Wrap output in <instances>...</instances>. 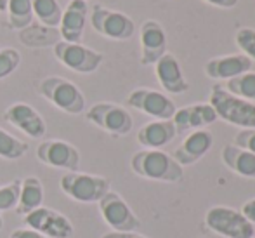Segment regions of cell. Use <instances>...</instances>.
<instances>
[{
	"mask_svg": "<svg viewBox=\"0 0 255 238\" xmlns=\"http://www.w3.org/2000/svg\"><path fill=\"white\" fill-rule=\"evenodd\" d=\"M19 191L21 181H12L0 188V212L16 209L17 200H19Z\"/></svg>",
	"mask_w": 255,
	"mask_h": 238,
	"instance_id": "cell-28",
	"label": "cell"
},
{
	"mask_svg": "<svg viewBox=\"0 0 255 238\" xmlns=\"http://www.w3.org/2000/svg\"><path fill=\"white\" fill-rule=\"evenodd\" d=\"M154 73H156V78L161 87H163V91L168 92V94L177 96L188 92L189 84L186 82L184 75H182L181 64H179L177 57L172 56V54L165 52L154 63Z\"/></svg>",
	"mask_w": 255,
	"mask_h": 238,
	"instance_id": "cell-16",
	"label": "cell"
},
{
	"mask_svg": "<svg viewBox=\"0 0 255 238\" xmlns=\"http://www.w3.org/2000/svg\"><path fill=\"white\" fill-rule=\"evenodd\" d=\"M252 238H254V237H252Z\"/></svg>",
	"mask_w": 255,
	"mask_h": 238,
	"instance_id": "cell-37",
	"label": "cell"
},
{
	"mask_svg": "<svg viewBox=\"0 0 255 238\" xmlns=\"http://www.w3.org/2000/svg\"><path fill=\"white\" fill-rule=\"evenodd\" d=\"M59 186L64 195L80 204H96L110 191V181L103 176L66 172L61 176Z\"/></svg>",
	"mask_w": 255,
	"mask_h": 238,
	"instance_id": "cell-4",
	"label": "cell"
},
{
	"mask_svg": "<svg viewBox=\"0 0 255 238\" xmlns=\"http://www.w3.org/2000/svg\"><path fill=\"white\" fill-rule=\"evenodd\" d=\"M235 146L255 155V129H243L235 136Z\"/></svg>",
	"mask_w": 255,
	"mask_h": 238,
	"instance_id": "cell-30",
	"label": "cell"
},
{
	"mask_svg": "<svg viewBox=\"0 0 255 238\" xmlns=\"http://www.w3.org/2000/svg\"><path fill=\"white\" fill-rule=\"evenodd\" d=\"M9 238H47V237H44L42 233L35 232V230H31V228H19L10 233Z\"/></svg>",
	"mask_w": 255,
	"mask_h": 238,
	"instance_id": "cell-31",
	"label": "cell"
},
{
	"mask_svg": "<svg viewBox=\"0 0 255 238\" xmlns=\"http://www.w3.org/2000/svg\"><path fill=\"white\" fill-rule=\"evenodd\" d=\"M40 94L64 113L80 115L85 110V97L82 91L63 77H47L40 82Z\"/></svg>",
	"mask_w": 255,
	"mask_h": 238,
	"instance_id": "cell-5",
	"label": "cell"
},
{
	"mask_svg": "<svg viewBox=\"0 0 255 238\" xmlns=\"http://www.w3.org/2000/svg\"><path fill=\"white\" fill-rule=\"evenodd\" d=\"M44 202V185L37 176H28L21 181L19 200L16 205V214L26 216L42 207Z\"/></svg>",
	"mask_w": 255,
	"mask_h": 238,
	"instance_id": "cell-22",
	"label": "cell"
},
{
	"mask_svg": "<svg viewBox=\"0 0 255 238\" xmlns=\"http://www.w3.org/2000/svg\"><path fill=\"white\" fill-rule=\"evenodd\" d=\"M28 151V144L21 139L14 138L7 131L0 127V158L5 160H17Z\"/></svg>",
	"mask_w": 255,
	"mask_h": 238,
	"instance_id": "cell-26",
	"label": "cell"
},
{
	"mask_svg": "<svg viewBox=\"0 0 255 238\" xmlns=\"http://www.w3.org/2000/svg\"><path fill=\"white\" fill-rule=\"evenodd\" d=\"M7 10H9V28L12 30L28 28L33 21L31 0H7Z\"/></svg>",
	"mask_w": 255,
	"mask_h": 238,
	"instance_id": "cell-23",
	"label": "cell"
},
{
	"mask_svg": "<svg viewBox=\"0 0 255 238\" xmlns=\"http://www.w3.org/2000/svg\"><path fill=\"white\" fill-rule=\"evenodd\" d=\"M212 143H214V138L205 129L189 132V136H186V139L181 143V146L174 151V160L181 167L182 165L196 164L200 158L208 153V150L212 148Z\"/></svg>",
	"mask_w": 255,
	"mask_h": 238,
	"instance_id": "cell-19",
	"label": "cell"
},
{
	"mask_svg": "<svg viewBox=\"0 0 255 238\" xmlns=\"http://www.w3.org/2000/svg\"><path fill=\"white\" fill-rule=\"evenodd\" d=\"M99 212H101L104 223L113 228V232L130 233L141 226L137 216L132 212L128 204L115 191H108L106 195L98 202Z\"/></svg>",
	"mask_w": 255,
	"mask_h": 238,
	"instance_id": "cell-7",
	"label": "cell"
},
{
	"mask_svg": "<svg viewBox=\"0 0 255 238\" xmlns=\"http://www.w3.org/2000/svg\"><path fill=\"white\" fill-rule=\"evenodd\" d=\"M54 56L64 66L77 71V73H94L104 59V56L98 50L64 40L54 45Z\"/></svg>",
	"mask_w": 255,
	"mask_h": 238,
	"instance_id": "cell-9",
	"label": "cell"
},
{
	"mask_svg": "<svg viewBox=\"0 0 255 238\" xmlns=\"http://www.w3.org/2000/svg\"><path fill=\"white\" fill-rule=\"evenodd\" d=\"M235 42L238 49L250 61H255V30L254 28H240L235 35Z\"/></svg>",
	"mask_w": 255,
	"mask_h": 238,
	"instance_id": "cell-27",
	"label": "cell"
},
{
	"mask_svg": "<svg viewBox=\"0 0 255 238\" xmlns=\"http://www.w3.org/2000/svg\"><path fill=\"white\" fill-rule=\"evenodd\" d=\"M240 212H242V214L245 216V218L249 219L252 225H255V198H252V200H249V202H245Z\"/></svg>",
	"mask_w": 255,
	"mask_h": 238,
	"instance_id": "cell-32",
	"label": "cell"
},
{
	"mask_svg": "<svg viewBox=\"0 0 255 238\" xmlns=\"http://www.w3.org/2000/svg\"><path fill=\"white\" fill-rule=\"evenodd\" d=\"M91 24L99 35L111 40H128L134 35V21L124 12L94 5L91 12Z\"/></svg>",
	"mask_w": 255,
	"mask_h": 238,
	"instance_id": "cell-8",
	"label": "cell"
},
{
	"mask_svg": "<svg viewBox=\"0 0 255 238\" xmlns=\"http://www.w3.org/2000/svg\"><path fill=\"white\" fill-rule=\"evenodd\" d=\"M101 238H146L142 235H137L135 232H130V233H120V232H111V233H106L103 235Z\"/></svg>",
	"mask_w": 255,
	"mask_h": 238,
	"instance_id": "cell-34",
	"label": "cell"
},
{
	"mask_svg": "<svg viewBox=\"0 0 255 238\" xmlns=\"http://www.w3.org/2000/svg\"><path fill=\"white\" fill-rule=\"evenodd\" d=\"M205 3L214 7H221V9H231L238 3V0H203Z\"/></svg>",
	"mask_w": 255,
	"mask_h": 238,
	"instance_id": "cell-33",
	"label": "cell"
},
{
	"mask_svg": "<svg viewBox=\"0 0 255 238\" xmlns=\"http://www.w3.org/2000/svg\"><path fill=\"white\" fill-rule=\"evenodd\" d=\"M167 52V35L160 23L148 19L141 24V64H154Z\"/></svg>",
	"mask_w": 255,
	"mask_h": 238,
	"instance_id": "cell-14",
	"label": "cell"
},
{
	"mask_svg": "<svg viewBox=\"0 0 255 238\" xmlns=\"http://www.w3.org/2000/svg\"><path fill=\"white\" fill-rule=\"evenodd\" d=\"M91 124L98 125L99 129L110 132L113 136H125L132 131V120L130 113L125 110L120 104L113 103H98L94 106H91L85 113Z\"/></svg>",
	"mask_w": 255,
	"mask_h": 238,
	"instance_id": "cell-6",
	"label": "cell"
},
{
	"mask_svg": "<svg viewBox=\"0 0 255 238\" xmlns=\"http://www.w3.org/2000/svg\"><path fill=\"white\" fill-rule=\"evenodd\" d=\"M3 120L33 139H40L47 132V125L42 115L26 103L10 104L3 111Z\"/></svg>",
	"mask_w": 255,
	"mask_h": 238,
	"instance_id": "cell-13",
	"label": "cell"
},
{
	"mask_svg": "<svg viewBox=\"0 0 255 238\" xmlns=\"http://www.w3.org/2000/svg\"><path fill=\"white\" fill-rule=\"evenodd\" d=\"M208 104L214 108L221 120L242 129H255V104L229 94L221 85L212 87Z\"/></svg>",
	"mask_w": 255,
	"mask_h": 238,
	"instance_id": "cell-2",
	"label": "cell"
},
{
	"mask_svg": "<svg viewBox=\"0 0 255 238\" xmlns=\"http://www.w3.org/2000/svg\"><path fill=\"white\" fill-rule=\"evenodd\" d=\"M252 68V61L243 54L212 57L205 64V73L212 80H231L243 73H249Z\"/></svg>",
	"mask_w": 255,
	"mask_h": 238,
	"instance_id": "cell-17",
	"label": "cell"
},
{
	"mask_svg": "<svg viewBox=\"0 0 255 238\" xmlns=\"http://www.w3.org/2000/svg\"><path fill=\"white\" fill-rule=\"evenodd\" d=\"M127 104L156 120H172L175 104L168 96L153 89H135L127 97Z\"/></svg>",
	"mask_w": 255,
	"mask_h": 238,
	"instance_id": "cell-11",
	"label": "cell"
},
{
	"mask_svg": "<svg viewBox=\"0 0 255 238\" xmlns=\"http://www.w3.org/2000/svg\"><path fill=\"white\" fill-rule=\"evenodd\" d=\"M203 223L212 233L224 238H252L254 225L242 214L231 207L215 205L207 211Z\"/></svg>",
	"mask_w": 255,
	"mask_h": 238,
	"instance_id": "cell-3",
	"label": "cell"
},
{
	"mask_svg": "<svg viewBox=\"0 0 255 238\" xmlns=\"http://www.w3.org/2000/svg\"><path fill=\"white\" fill-rule=\"evenodd\" d=\"M226 91L229 94L242 97L245 101H255V73H243L236 78H231L226 84Z\"/></svg>",
	"mask_w": 255,
	"mask_h": 238,
	"instance_id": "cell-25",
	"label": "cell"
},
{
	"mask_svg": "<svg viewBox=\"0 0 255 238\" xmlns=\"http://www.w3.org/2000/svg\"><path fill=\"white\" fill-rule=\"evenodd\" d=\"M221 158L228 169H231L235 174L247 179H255V155L235 144H226L221 151Z\"/></svg>",
	"mask_w": 255,
	"mask_h": 238,
	"instance_id": "cell-21",
	"label": "cell"
},
{
	"mask_svg": "<svg viewBox=\"0 0 255 238\" xmlns=\"http://www.w3.org/2000/svg\"><path fill=\"white\" fill-rule=\"evenodd\" d=\"M7 9V0H0V10Z\"/></svg>",
	"mask_w": 255,
	"mask_h": 238,
	"instance_id": "cell-35",
	"label": "cell"
},
{
	"mask_svg": "<svg viewBox=\"0 0 255 238\" xmlns=\"http://www.w3.org/2000/svg\"><path fill=\"white\" fill-rule=\"evenodd\" d=\"M2 226H3V219H2V216H0V230H2Z\"/></svg>",
	"mask_w": 255,
	"mask_h": 238,
	"instance_id": "cell-36",
	"label": "cell"
},
{
	"mask_svg": "<svg viewBox=\"0 0 255 238\" xmlns=\"http://www.w3.org/2000/svg\"><path fill=\"white\" fill-rule=\"evenodd\" d=\"M24 225L47 238H71L75 233L70 219L49 207H38L37 211L26 214Z\"/></svg>",
	"mask_w": 255,
	"mask_h": 238,
	"instance_id": "cell-10",
	"label": "cell"
},
{
	"mask_svg": "<svg viewBox=\"0 0 255 238\" xmlns=\"http://www.w3.org/2000/svg\"><path fill=\"white\" fill-rule=\"evenodd\" d=\"M21 63V54L12 47H5L0 50V80L9 77L12 71L17 70Z\"/></svg>",
	"mask_w": 255,
	"mask_h": 238,
	"instance_id": "cell-29",
	"label": "cell"
},
{
	"mask_svg": "<svg viewBox=\"0 0 255 238\" xmlns=\"http://www.w3.org/2000/svg\"><path fill=\"white\" fill-rule=\"evenodd\" d=\"M217 120V113L208 103H198L191 106H184L181 110H175L172 117V124L175 127V132H188L198 131L202 127L214 124Z\"/></svg>",
	"mask_w": 255,
	"mask_h": 238,
	"instance_id": "cell-15",
	"label": "cell"
},
{
	"mask_svg": "<svg viewBox=\"0 0 255 238\" xmlns=\"http://www.w3.org/2000/svg\"><path fill=\"white\" fill-rule=\"evenodd\" d=\"M175 127L172 120H154L142 125L137 132V141L148 150H158L167 146L175 138Z\"/></svg>",
	"mask_w": 255,
	"mask_h": 238,
	"instance_id": "cell-20",
	"label": "cell"
},
{
	"mask_svg": "<svg viewBox=\"0 0 255 238\" xmlns=\"http://www.w3.org/2000/svg\"><path fill=\"white\" fill-rule=\"evenodd\" d=\"M37 158L42 164L56 169H66L70 172H77L80 167V153L73 144L61 141V139H49L38 144Z\"/></svg>",
	"mask_w": 255,
	"mask_h": 238,
	"instance_id": "cell-12",
	"label": "cell"
},
{
	"mask_svg": "<svg viewBox=\"0 0 255 238\" xmlns=\"http://www.w3.org/2000/svg\"><path fill=\"white\" fill-rule=\"evenodd\" d=\"M31 9L33 14L40 19L45 26H57L61 23L63 9L59 7L57 0H31Z\"/></svg>",
	"mask_w": 255,
	"mask_h": 238,
	"instance_id": "cell-24",
	"label": "cell"
},
{
	"mask_svg": "<svg viewBox=\"0 0 255 238\" xmlns=\"http://www.w3.org/2000/svg\"><path fill=\"white\" fill-rule=\"evenodd\" d=\"M87 10L89 7L85 0H70L66 9L63 10L59 23V35L64 38V42L80 44L85 28V19H87Z\"/></svg>",
	"mask_w": 255,
	"mask_h": 238,
	"instance_id": "cell-18",
	"label": "cell"
},
{
	"mask_svg": "<svg viewBox=\"0 0 255 238\" xmlns=\"http://www.w3.org/2000/svg\"><path fill=\"white\" fill-rule=\"evenodd\" d=\"M132 171L149 181L179 183L182 179V167L161 150H142L132 157Z\"/></svg>",
	"mask_w": 255,
	"mask_h": 238,
	"instance_id": "cell-1",
	"label": "cell"
}]
</instances>
